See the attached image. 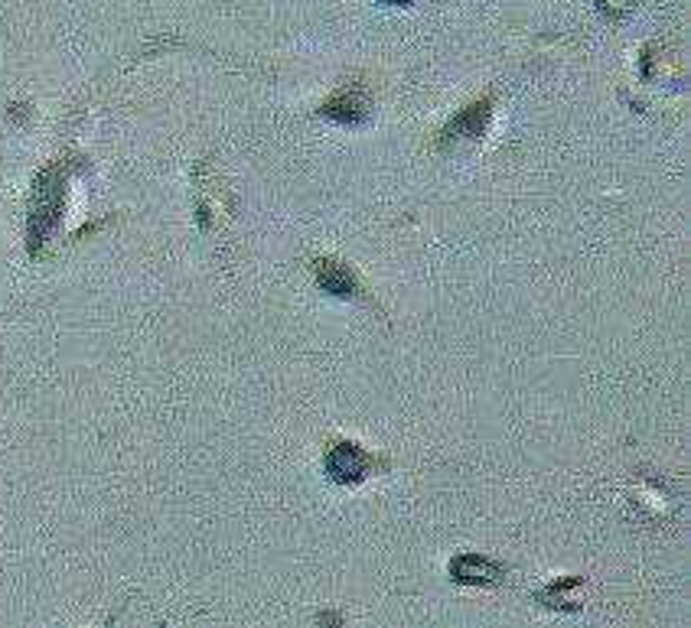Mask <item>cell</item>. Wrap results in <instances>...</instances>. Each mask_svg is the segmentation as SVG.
Wrapping results in <instances>:
<instances>
[{
    "mask_svg": "<svg viewBox=\"0 0 691 628\" xmlns=\"http://www.w3.org/2000/svg\"><path fill=\"white\" fill-rule=\"evenodd\" d=\"M317 277H320L323 291L337 293V296H352L355 293V277L337 261H320L317 264Z\"/></svg>",
    "mask_w": 691,
    "mask_h": 628,
    "instance_id": "obj_4",
    "label": "cell"
},
{
    "mask_svg": "<svg viewBox=\"0 0 691 628\" xmlns=\"http://www.w3.org/2000/svg\"><path fill=\"white\" fill-rule=\"evenodd\" d=\"M323 114L333 118V121H340V124L355 128V124H362L369 118V104L359 95H337L333 101L323 104Z\"/></svg>",
    "mask_w": 691,
    "mask_h": 628,
    "instance_id": "obj_3",
    "label": "cell"
},
{
    "mask_svg": "<svg viewBox=\"0 0 691 628\" xmlns=\"http://www.w3.org/2000/svg\"><path fill=\"white\" fill-rule=\"evenodd\" d=\"M369 469H372V456L365 449H359L355 443H340L327 456V473H330L333 483H359V479H365Z\"/></svg>",
    "mask_w": 691,
    "mask_h": 628,
    "instance_id": "obj_1",
    "label": "cell"
},
{
    "mask_svg": "<svg viewBox=\"0 0 691 628\" xmlns=\"http://www.w3.org/2000/svg\"><path fill=\"white\" fill-rule=\"evenodd\" d=\"M490 121V101L483 104H470L463 114H457L444 131V141H460V138H480L487 131Z\"/></svg>",
    "mask_w": 691,
    "mask_h": 628,
    "instance_id": "obj_2",
    "label": "cell"
}]
</instances>
